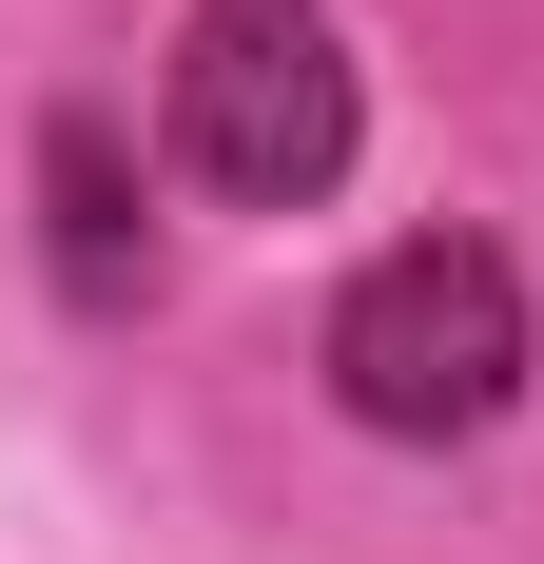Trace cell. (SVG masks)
<instances>
[{"label": "cell", "mask_w": 544, "mask_h": 564, "mask_svg": "<svg viewBox=\"0 0 544 564\" xmlns=\"http://www.w3.org/2000/svg\"><path fill=\"white\" fill-rule=\"evenodd\" d=\"M40 215H58V292H78V312H137V292H156V234H137V175H117L98 117L40 137Z\"/></svg>", "instance_id": "3"}, {"label": "cell", "mask_w": 544, "mask_h": 564, "mask_svg": "<svg viewBox=\"0 0 544 564\" xmlns=\"http://www.w3.org/2000/svg\"><path fill=\"white\" fill-rule=\"evenodd\" d=\"M330 390L370 409L389 448L505 429V390H525V292H505V253H487V234H409V253H370L350 312H330Z\"/></svg>", "instance_id": "2"}, {"label": "cell", "mask_w": 544, "mask_h": 564, "mask_svg": "<svg viewBox=\"0 0 544 564\" xmlns=\"http://www.w3.org/2000/svg\"><path fill=\"white\" fill-rule=\"evenodd\" d=\"M350 137H370V98H350V40L312 0H195V40H175V156H195V195L312 215L350 175Z\"/></svg>", "instance_id": "1"}]
</instances>
